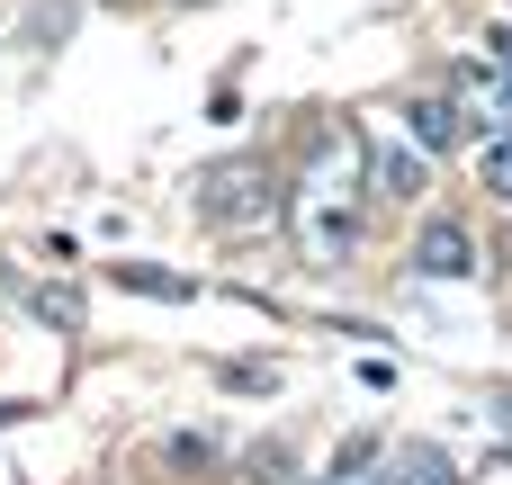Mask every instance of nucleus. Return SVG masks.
Returning a JSON list of instances; mask_svg holds the SVG:
<instances>
[{
	"mask_svg": "<svg viewBox=\"0 0 512 485\" xmlns=\"http://www.w3.org/2000/svg\"><path fill=\"white\" fill-rule=\"evenodd\" d=\"M405 117H414V144H423V153H441V144L468 135V126H459V99H414Z\"/></svg>",
	"mask_w": 512,
	"mask_h": 485,
	"instance_id": "obj_7",
	"label": "nucleus"
},
{
	"mask_svg": "<svg viewBox=\"0 0 512 485\" xmlns=\"http://www.w3.org/2000/svg\"><path fill=\"white\" fill-rule=\"evenodd\" d=\"M369 198L378 207H414L423 198V153L414 144H378L369 153Z\"/></svg>",
	"mask_w": 512,
	"mask_h": 485,
	"instance_id": "obj_6",
	"label": "nucleus"
},
{
	"mask_svg": "<svg viewBox=\"0 0 512 485\" xmlns=\"http://www.w3.org/2000/svg\"><path fill=\"white\" fill-rule=\"evenodd\" d=\"M378 485H468V477L441 441H396V450H378Z\"/></svg>",
	"mask_w": 512,
	"mask_h": 485,
	"instance_id": "obj_4",
	"label": "nucleus"
},
{
	"mask_svg": "<svg viewBox=\"0 0 512 485\" xmlns=\"http://www.w3.org/2000/svg\"><path fill=\"white\" fill-rule=\"evenodd\" d=\"M198 216L216 225V234H270L279 216H288V198H279V180H270V162H207L198 171Z\"/></svg>",
	"mask_w": 512,
	"mask_h": 485,
	"instance_id": "obj_1",
	"label": "nucleus"
},
{
	"mask_svg": "<svg viewBox=\"0 0 512 485\" xmlns=\"http://www.w3.org/2000/svg\"><path fill=\"white\" fill-rule=\"evenodd\" d=\"M108 279L135 288V297H198V279H180V270H144V261H108Z\"/></svg>",
	"mask_w": 512,
	"mask_h": 485,
	"instance_id": "obj_9",
	"label": "nucleus"
},
{
	"mask_svg": "<svg viewBox=\"0 0 512 485\" xmlns=\"http://www.w3.org/2000/svg\"><path fill=\"white\" fill-rule=\"evenodd\" d=\"M243 477L252 485H297V450H288V441H252V450H243Z\"/></svg>",
	"mask_w": 512,
	"mask_h": 485,
	"instance_id": "obj_10",
	"label": "nucleus"
},
{
	"mask_svg": "<svg viewBox=\"0 0 512 485\" xmlns=\"http://www.w3.org/2000/svg\"><path fill=\"white\" fill-rule=\"evenodd\" d=\"M27 315H45L54 333H81V288H63V279H27Z\"/></svg>",
	"mask_w": 512,
	"mask_h": 485,
	"instance_id": "obj_8",
	"label": "nucleus"
},
{
	"mask_svg": "<svg viewBox=\"0 0 512 485\" xmlns=\"http://www.w3.org/2000/svg\"><path fill=\"white\" fill-rule=\"evenodd\" d=\"M297 243H306V261H351V243H360V207H297Z\"/></svg>",
	"mask_w": 512,
	"mask_h": 485,
	"instance_id": "obj_5",
	"label": "nucleus"
},
{
	"mask_svg": "<svg viewBox=\"0 0 512 485\" xmlns=\"http://www.w3.org/2000/svg\"><path fill=\"white\" fill-rule=\"evenodd\" d=\"M324 485H378V477H369V468H333Z\"/></svg>",
	"mask_w": 512,
	"mask_h": 485,
	"instance_id": "obj_14",
	"label": "nucleus"
},
{
	"mask_svg": "<svg viewBox=\"0 0 512 485\" xmlns=\"http://www.w3.org/2000/svg\"><path fill=\"white\" fill-rule=\"evenodd\" d=\"M477 180H486L495 198H512V126L504 135H477Z\"/></svg>",
	"mask_w": 512,
	"mask_h": 485,
	"instance_id": "obj_11",
	"label": "nucleus"
},
{
	"mask_svg": "<svg viewBox=\"0 0 512 485\" xmlns=\"http://www.w3.org/2000/svg\"><path fill=\"white\" fill-rule=\"evenodd\" d=\"M9 414H27V405H9V396H0V423H9Z\"/></svg>",
	"mask_w": 512,
	"mask_h": 485,
	"instance_id": "obj_15",
	"label": "nucleus"
},
{
	"mask_svg": "<svg viewBox=\"0 0 512 485\" xmlns=\"http://www.w3.org/2000/svg\"><path fill=\"white\" fill-rule=\"evenodd\" d=\"M414 279H477V234L468 216H432L414 234Z\"/></svg>",
	"mask_w": 512,
	"mask_h": 485,
	"instance_id": "obj_2",
	"label": "nucleus"
},
{
	"mask_svg": "<svg viewBox=\"0 0 512 485\" xmlns=\"http://www.w3.org/2000/svg\"><path fill=\"white\" fill-rule=\"evenodd\" d=\"M225 387H243V396H270V387H279V369H225Z\"/></svg>",
	"mask_w": 512,
	"mask_h": 485,
	"instance_id": "obj_12",
	"label": "nucleus"
},
{
	"mask_svg": "<svg viewBox=\"0 0 512 485\" xmlns=\"http://www.w3.org/2000/svg\"><path fill=\"white\" fill-rule=\"evenodd\" d=\"M486 45H495V63H504V72H512V27H495V36H486Z\"/></svg>",
	"mask_w": 512,
	"mask_h": 485,
	"instance_id": "obj_13",
	"label": "nucleus"
},
{
	"mask_svg": "<svg viewBox=\"0 0 512 485\" xmlns=\"http://www.w3.org/2000/svg\"><path fill=\"white\" fill-rule=\"evenodd\" d=\"M450 99L477 108V135H504L512 126V72H495V63H459L450 72Z\"/></svg>",
	"mask_w": 512,
	"mask_h": 485,
	"instance_id": "obj_3",
	"label": "nucleus"
},
{
	"mask_svg": "<svg viewBox=\"0 0 512 485\" xmlns=\"http://www.w3.org/2000/svg\"><path fill=\"white\" fill-rule=\"evenodd\" d=\"M180 9H198V0H180Z\"/></svg>",
	"mask_w": 512,
	"mask_h": 485,
	"instance_id": "obj_16",
	"label": "nucleus"
}]
</instances>
